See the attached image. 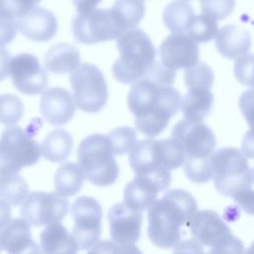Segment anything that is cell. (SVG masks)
<instances>
[{
    "mask_svg": "<svg viewBox=\"0 0 254 254\" xmlns=\"http://www.w3.org/2000/svg\"><path fill=\"white\" fill-rule=\"evenodd\" d=\"M29 187L26 181L17 174L0 176V200L8 205L21 204L27 197Z\"/></svg>",
    "mask_w": 254,
    "mask_h": 254,
    "instance_id": "29",
    "label": "cell"
},
{
    "mask_svg": "<svg viewBox=\"0 0 254 254\" xmlns=\"http://www.w3.org/2000/svg\"><path fill=\"white\" fill-rule=\"evenodd\" d=\"M184 80L187 87H204L210 89L213 84L214 74L211 67L203 62H197L193 66L185 70Z\"/></svg>",
    "mask_w": 254,
    "mask_h": 254,
    "instance_id": "33",
    "label": "cell"
},
{
    "mask_svg": "<svg viewBox=\"0 0 254 254\" xmlns=\"http://www.w3.org/2000/svg\"><path fill=\"white\" fill-rule=\"evenodd\" d=\"M11 59L10 53L6 49L0 47V80L6 78L9 74V64Z\"/></svg>",
    "mask_w": 254,
    "mask_h": 254,
    "instance_id": "42",
    "label": "cell"
},
{
    "mask_svg": "<svg viewBox=\"0 0 254 254\" xmlns=\"http://www.w3.org/2000/svg\"><path fill=\"white\" fill-rule=\"evenodd\" d=\"M200 245L210 247L222 238L231 234L230 228L225 224L217 212L210 209L197 210L187 225Z\"/></svg>",
    "mask_w": 254,
    "mask_h": 254,
    "instance_id": "16",
    "label": "cell"
},
{
    "mask_svg": "<svg viewBox=\"0 0 254 254\" xmlns=\"http://www.w3.org/2000/svg\"><path fill=\"white\" fill-rule=\"evenodd\" d=\"M76 106L87 113H96L106 104L108 88L102 71L92 64H79L69 75Z\"/></svg>",
    "mask_w": 254,
    "mask_h": 254,
    "instance_id": "8",
    "label": "cell"
},
{
    "mask_svg": "<svg viewBox=\"0 0 254 254\" xmlns=\"http://www.w3.org/2000/svg\"><path fill=\"white\" fill-rule=\"evenodd\" d=\"M121 29L126 32L136 28L145 15L142 0H116L110 9Z\"/></svg>",
    "mask_w": 254,
    "mask_h": 254,
    "instance_id": "27",
    "label": "cell"
},
{
    "mask_svg": "<svg viewBox=\"0 0 254 254\" xmlns=\"http://www.w3.org/2000/svg\"><path fill=\"white\" fill-rule=\"evenodd\" d=\"M101 0H72L73 6L77 10L78 14H83L96 9V6Z\"/></svg>",
    "mask_w": 254,
    "mask_h": 254,
    "instance_id": "43",
    "label": "cell"
},
{
    "mask_svg": "<svg viewBox=\"0 0 254 254\" xmlns=\"http://www.w3.org/2000/svg\"><path fill=\"white\" fill-rule=\"evenodd\" d=\"M11 220V208L10 206L0 200V230Z\"/></svg>",
    "mask_w": 254,
    "mask_h": 254,
    "instance_id": "44",
    "label": "cell"
},
{
    "mask_svg": "<svg viewBox=\"0 0 254 254\" xmlns=\"http://www.w3.org/2000/svg\"><path fill=\"white\" fill-rule=\"evenodd\" d=\"M40 110L52 125H64L74 115L75 104L72 94L63 87H52L44 91Z\"/></svg>",
    "mask_w": 254,
    "mask_h": 254,
    "instance_id": "17",
    "label": "cell"
},
{
    "mask_svg": "<svg viewBox=\"0 0 254 254\" xmlns=\"http://www.w3.org/2000/svg\"><path fill=\"white\" fill-rule=\"evenodd\" d=\"M161 192L159 186L149 178L136 176L124 189L123 203L136 211L148 209Z\"/></svg>",
    "mask_w": 254,
    "mask_h": 254,
    "instance_id": "20",
    "label": "cell"
},
{
    "mask_svg": "<svg viewBox=\"0 0 254 254\" xmlns=\"http://www.w3.org/2000/svg\"><path fill=\"white\" fill-rule=\"evenodd\" d=\"M17 29L32 41L48 42L57 34L58 21L51 11L34 7L18 19Z\"/></svg>",
    "mask_w": 254,
    "mask_h": 254,
    "instance_id": "18",
    "label": "cell"
},
{
    "mask_svg": "<svg viewBox=\"0 0 254 254\" xmlns=\"http://www.w3.org/2000/svg\"><path fill=\"white\" fill-rule=\"evenodd\" d=\"M84 181V175L79 166L73 162L64 163L55 175V190L58 194L68 197L77 193Z\"/></svg>",
    "mask_w": 254,
    "mask_h": 254,
    "instance_id": "26",
    "label": "cell"
},
{
    "mask_svg": "<svg viewBox=\"0 0 254 254\" xmlns=\"http://www.w3.org/2000/svg\"><path fill=\"white\" fill-rule=\"evenodd\" d=\"M244 251L242 241L230 234L210 246L205 254H244Z\"/></svg>",
    "mask_w": 254,
    "mask_h": 254,
    "instance_id": "36",
    "label": "cell"
},
{
    "mask_svg": "<svg viewBox=\"0 0 254 254\" xmlns=\"http://www.w3.org/2000/svg\"><path fill=\"white\" fill-rule=\"evenodd\" d=\"M41 0H0V10L11 16L20 18L33 9Z\"/></svg>",
    "mask_w": 254,
    "mask_h": 254,
    "instance_id": "37",
    "label": "cell"
},
{
    "mask_svg": "<svg viewBox=\"0 0 254 254\" xmlns=\"http://www.w3.org/2000/svg\"><path fill=\"white\" fill-rule=\"evenodd\" d=\"M40 250L42 254H76L78 248L67 229L59 222L41 232Z\"/></svg>",
    "mask_w": 254,
    "mask_h": 254,
    "instance_id": "21",
    "label": "cell"
},
{
    "mask_svg": "<svg viewBox=\"0 0 254 254\" xmlns=\"http://www.w3.org/2000/svg\"><path fill=\"white\" fill-rule=\"evenodd\" d=\"M213 184L219 193L232 197L252 213L253 170L237 148L224 147L210 156Z\"/></svg>",
    "mask_w": 254,
    "mask_h": 254,
    "instance_id": "4",
    "label": "cell"
},
{
    "mask_svg": "<svg viewBox=\"0 0 254 254\" xmlns=\"http://www.w3.org/2000/svg\"><path fill=\"white\" fill-rule=\"evenodd\" d=\"M184 172L187 178L193 183L202 184L210 181L212 179L210 157L204 159L185 158Z\"/></svg>",
    "mask_w": 254,
    "mask_h": 254,
    "instance_id": "34",
    "label": "cell"
},
{
    "mask_svg": "<svg viewBox=\"0 0 254 254\" xmlns=\"http://www.w3.org/2000/svg\"><path fill=\"white\" fill-rule=\"evenodd\" d=\"M2 251V247H1V245H0V252Z\"/></svg>",
    "mask_w": 254,
    "mask_h": 254,
    "instance_id": "47",
    "label": "cell"
},
{
    "mask_svg": "<svg viewBox=\"0 0 254 254\" xmlns=\"http://www.w3.org/2000/svg\"><path fill=\"white\" fill-rule=\"evenodd\" d=\"M213 105V94L204 87L190 88L183 98L180 107L186 120L201 122L210 112Z\"/></svg>",
    "mask_w": 254,
    "mask_h": 254,
    "instance_id": "24",
    "label": "cell"
},
{
    "mask_svg": "<svg viewBox=\"0 0 254 254\" xmlns=\"http://www.w3.org/2000/svg\"><path fill=\"white\" fill-rule=\"evenodd\" d=\"M143 214L123 202L114 204L108 211L111 239L119 245H134L140 238Z\"/></svg>",
    "mask_w": 254,
    "mask_h": 254,
    "instance_id": "15",
    "label": "cell"
},
{
    "mask_svg": "<svg viewBox=\"0 0 254 254\" xmlns=\"http://www.w3.org/2000/svg\"><path fill=\"white\" fill-rule=\"evenodd\" d=\"M24 114V104L15 94L5 93L0 95V123L13 126L18 123Z\"/></svg>",
    "mask_w": 254,
    "mask_h": 254,
    "instance_id": "32",
    "label": "cell"
},
{
    "mask_svg": "<svg viewBox=\"0 0 254 254\" xmlns=\"http://www.w3.org/2000/svg\"><path fill=\"white\" fill-rule=\"evenodd\" d=\"M171 138L182 146L188 159L209 158L216 146L215 135L207 125L186 119L173 127Z\"/></svg>",
    "mask_w": 254,
    "mask_h": 254,
    "instance_id": "12",
    "label": "cell"
},
{
    "mask_svg": "<svg viewBox=\"0 0 254 254\" xmlns=\"http://www.w3.org/2000/svg\"><path fill=\"white\" fill-rule=\"evenodd\" d=\"M76 155L77 165L91 184L107 187L116 182L119 167L106 135L91 134L85 137L80 142Z\"/></svg>",
    "mask_w": 254,
    "mask_h": 254,
    "instance_id": "6",
    "label": "cell"
},
{
    "mask_svg": "<svg viewBox=\"0 0 254 254\" xmlns=\"http://www.w3.org/2000/svg\"><path fill=\"white\" fill-rule=\"evenodd\" d=\"M68 210V200L57 192L34 191L25 198L20 213L34 226L50 225L62 221Z\"/></svg>",
    "mask_w": 254,
    "mask_h": 254,
    "instance_id": "11",
    "label": "cell"
},
{
    "mask_svg": "<svg viewBox=\"0 0 254 254\" xmlns=\"http://www.w3.org/2000/svg\"><path fill=\"white\" fill-rule=\"evenodd\" d=\"M218 31L217 21L205 15H193L185 31V35L190 38L193 42L206 43L211 41Z\"/></svg>",
    "mask_w": 254,
    "mask_h": 254,
    "instance_id": "30",
    "label": "cell"
},
{
    "mask_svg": "<svg viewBox=\"0 0 254 254\" xmlns=\"http://www.w3.org/2000/svg\"><path fill=\"white\" fill-rule=\"evenodd\" d=\"M71 216L74 225L71 236L79 250H87L94 246L101 234L102 207L91 196L77 197L71 204Z\"/></svg>",
    "mask_w": 254,
    "mask_h": 254,
    "instance_id": "10",
    "label": "cell"
},
{
    "mask_svg": "<svg viewBox=\"0 0 254 254\" xmlns=\"http://www.w3.org/2000/svg\"><path fill=\"white\" fill-rule=\"evenodd\" d=\"M71 30L75 41L84 45L111 41L124 33L110 9L77 14L72 20Z\"/></svg>",
    "mask_w": 254,
    "mask_h": 254,
    "instance_id": "9",
    "label": "cell"
},
{
    "mask_svg": "<svg viewBox=\"0 0 254 254\" xmlns=\"http://www.w3.org/2000/svg\"><path fill=\"white\" fill-rule=\"evenodd\" d=\"M197 211L194 197L187 190H168L148 208V235L160 248H174L182 238V228Z\"/></svg>",
    "mask_w": 254,
    "mask_h": 254,
    "instance_id": "2",
    "label": "cell"
},
{
    "mask_svg": "<svg viewBox=\"0 0 254 254\" xmlns=\"http://www.w3.org/2000/svg\"><path fill=\"white\" fill-rule=\"evenodd\" d=\"M41 157V146L18 126L3 130L0 137V175L17 174L24 167L35 165Z\"/></svg>",
    "mask_w": 254,
    "mask_h": 254,
    "instance_id": "7",
    "label": "cell"
},
{
    "mask_svg": "<svg viewBox=\"0 0 254 254\" xmlns=\"http://www.w3.org/2000/svg\"><path fill=\"white\" fill-rule=\"evenodd\" d=\"M113 155L121 156L129 153L136 145L137 133L128 126L117 127L110 131L107 135Z\"/></svg>",
    "mask_w": 254,
    "mask_h": 254,
    "instance_id": "31",
    "label": "cell"
},
{
    "mask_svg": "<svg viewBox=\"0 0 254 254\" xmlns=\"http://www.w3.org/2000/svg\"><path fill=\"white\" fill-rule=\"evenodd\" d=\"M161 64L170 70L193 66L199 59V49L195 42L185 34H170L159 48Z\"/></svg>",
    "mask_w": 254,
    "mask_h": 254,
    "instance_id": "14",
    "label": "cell"
},
{
    "mask_svg": "<svg viewBox=\"0 0 254 254\" xmlns=\"http://www.w3.org/2000/svg\"><path fill=\"white\" fill-rule=\"evenodd\" d=\"M9 75L14 86L22 93L36 95L48 86V75L37 57L22 53L11 59Z\"/></svg>",
    "mask_w": 254,
    "mask_h": 254,
    "instance_id": "13",
    "label": "cell"
},
{
    "mask_svg": "<svg viewBox=\"0 0 254 254\" xmlns=\"http://www.w3.org/2000/svg\"><path fill=\"white\" fill-rule=\"evenodd\" d=\"M180 103L178 89L148 75L134 82L127 96L137 130L149 137L157 136L166 129L172 116L179 111Z\"/></svg>",
    "mask_w": 254,
    "mask_h": 254,
    "instance_id": "1",
    "label": "cell"
},
{
    "mask_svg": "<svg viewBox=\"0 0 254 254\" xmlns=\"http://www.w3.org/2000/svg\"><path fill=\"white\" fill-rule=\"evenodd\" d=\"M215 47L218 53L228 59L236 60L238 57L249 53L251 36L249 31L238 25H226L215 35Z\"/></svg>",
    "mask_w": 254,
    "mask_h": 254,
    "instance_id": "19",
    "label": "cell"
},
{
    "mask_svg": "<svg viewBox=\"0 0 254 254\" xmlns=\"http://www.w3.org/2000/svg\"><path fill=\"white\" fill-rule=\"evenodd\" d=\"M80 63V55L75 47L67 43L53 45L45 55L44 65L54 73L72 72Z\"/></svg>",
    "mask_w": 254,
    "mask_h": 254,
    "instance_id": "23",
    "label": "cell"
},
{
    "mask_svg": "<svg viewBox=\"0 0 254 254\" xmlns=\"http://www.w3.org/2000/svg\"><path fill=\"white\" fill-rule=\"evenodd\" d=\"M117 254H143L135 245H119L117 244Z\"/></svg>",
    "mask_w": 254,
    "mask_h": 254,
    "instance_id": "45",
    "label": "cell"
},
{
    "mask_svg": "<svg viewBox=\"0 0 254 254\" xmlns=\"http://www.w3.org/2000/svg\"><path fill=\"white\" fill-rule=\"evenodd\" d=\"M17 33V22L14 18L0 15V47L10 44Z\"/></svg>",
    "mask_w": 254,
    "mask_h": 254,
    "instance_id": "39",
    "label": "cell"
},
{
    "mask_svg": "<svg viewBox=\"0 0 254 254\" xmlns=\"http://www.w3.org/2000/svg\"><path fill=\"white\" fill-rule=\"evenodd\" d=\"M21 254H42L40 247L38 246V244L35 242L33 245H31L28 249H26L24 252H22Z\"/></svg>",
    "mask_w": 254,
    "mask_h": 254,
    "instance_id": "46",
    "label": "cell"
},
{
    "mask_svg": "<svg viewBox=\"0 0 254 254\" xmlns=\"http://www.w3.org/2000/svg\"><path fill=\"white\" fill-rule=\"evenodd\" d=\"M34 243L30 224L23 218L11 219L0 230V245L8 254H21Z\"/></svg>",
    "mask_w": 254,
    "mask_h": 254,
    "instance_id": "22",
    "label": "cell"
},
{
    "mask_svg": "<svg viewBox=\"0 0 254 254\" xmlns=\"http://www.w3.org/2000/svg\"><path fill=\"white\" fill-rule=\"evenodd\" d=\"M72 146L73 139L66 130L55 129L43 140L41 154L50 162L61 163L68 158Z\"/></svg>",
    "mask_w": 254,
    "mask_h": 254,
    "instance_id": "25",
    "label": "cell"
},
{
    "mask_svg": "<svg viewBox=\"0 0 254 254\" xmlns=\"http://www.w3.org/2000/svg\"><path fill=\"white\" fill-rule=\"evenodd\" d=\"M116 46L120 54L112 66L115 79L124 84L141 79L156 59V49L149 36L141 29L134 28L117 38Z\"/></svg>",
    "mask_w": 254,
    "mask_h": 254,
    "instance_id": "5",
    "label": "cell"
},
{
    "mask_svg": "<svg viewBox=\"0 0 254 254\" xmlns=\"http://www.w3.org/2000/svg\"><path fill=\"white\" fill-rule=\"evenodd\" d=\"M173 254H205L202 245L194 239H186L179 242L175 247Z\"/></svg>",
    "mask_w": 254,
    "mask_h": 254,
    "instance_id": "40",
    "label": "cell"
},
{
    "mask_svg": "<svg viewBox=\"0 0 254 254\" xmlns=\"http://www.w3.org/2000/svg\"><path fill=\"white\" fill-rule=\"evenodd\" d=\"M252 66L253 55L251 53L244 54L236 59L234 65V73L236 78L245 85H252Z\"/></svg>",
    "mask_w": 254,
    "mask_h": 254,
    "instance_id": "38",
    "label": "cell"
},
{
    "mask_svg": "<svg viewBox=\"0 0 254 254\" xmlns=\"http://www.w3.org/2000/svg\"><path fill=\"white\" fill-rule=\"evenodd\" d=\"M185 152L174 139H144L136 143L130 151L129 164L136 176L154 181L161 191L171 184V171L185 162Z\"/></svg>",
    "mask_w": 254,
    "mask_h": 254,
    "instance_id": "3",
    "label": "cell"
},
{
    "mask_svg": "<svg viewBox=\"0 0 254 254\" xmlns=\"http://www.w3.org/2000/svg\"><path fill=\"white\" fill-rule=\"evenodd\" d=\"M193 15L194 11L190 4L184 0H176L165 7L163 21L173 34H185L186 28Z\"/></svg>",
    "mask_w": 254,
    "mask_h": 254,
    "instance_id": "28",
    "label": "cell"
},
{
    "mask_svg": "<svg viewBox=\"0 0 254 254\" xmlns=\"http://www.w3.org/2000/svg\"><path fill=\"white\" fill-rule=\"evenodd\" d=\"M235 7V0H200V9L214 20L228 17Z\"/></svg>",
    "mask_w": 254,
    "mask_h": 254,
    "instance_id": "35",
    "label": "cell"
},
{
    "mask_svg": "<svg viewBox=\"0 0 254 254\" xmlns=\"http://www.w3.org/2000/svg\"><path fill=\"white\" fill-rule=\"evenodd\" d=\"M87 254H117V244L113 241L103 240L92 246Z\"/></svg>",
    "mask_w": 254,
    "mask_h": 254,
    "instance_id": "41",
    "label": "cell"
}]
</instances>
